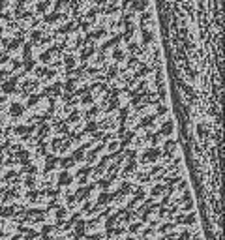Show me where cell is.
<instances>
[{
	"mask_svg": "<svg viewBox=\"0 0 225 240\" xmlns=\"http://www.w3.org/2000/svg\"><path fill=\"white\" fill-rule=\"evenodd\" d=\"M13 88H15V81H10V83H6V85H4V90H6V92H11Z\"/></svg>",
	"mask_w": 225,
	"mask_h": 240,
	"instance_id": "6da1fadb",
	"label": "cell"
},
{
	"mask_svg": "<svg viewBox=\"0 0 225 240\" xmlns=\"http://www.w3.org/2000/svg\"><path fill=\"white\" fill-rule=\"evenodd\" d=\"M11 113L17 116L19 113H21V105H19V103H13V105H11Z\"/></svg>",
	"mask_w": 225,
	"mask_h": 240,
	"instance_id": "7a4b0ae2",
	"label": "cell"
},
{
	"mask_svg": "<svg viewBox=\"0 0 225 240\" xmlns=\"http://www.w3.org/2000/svg\"><path fill=\"white\" fill-rule=\"evenodd\" d=\"M69 182V176L66 175V173H62V176H60V184H68Z\"/></svg>",
	"mask_w": 225,
	"mask_h": 240,
	"instance_id": "3957f363",
	"label": "cell"
},
{
	"mask_svg": "<svg viewBox=\"0 0 225 240\" xmlns=\"http://www.w3.org/2000/svg\"><path fill=\"white\" fill-rule=\"evenodd\" d=\"M163 133H171V124H165L163 126Z\"/></svg>",
	"mask_w": 225,
	"mask_h": 240,
	"instance_id": "277c9868",
	"label": "cell"
},
{
	"mask_svg": "<svg viewBox=\"0 0 225 240\" xmlns=\"http://www.w3.org/2000/svg\"><path fill=\"white\" fill-rule=\"evenodd\" d=\"M0 103H2V98H0Z\"/></svg>",
	"mask_w": 225,
	"mask_h": 240,
	"instance_id": "5b68a950",
	"label": "cell"
}]
</instances>
